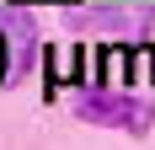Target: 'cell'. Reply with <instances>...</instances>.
I'll use <instances>...</instances> for the list:
<instances>
[{
    "instance_id": "obj_1",
    "label": "cell",
    "mask_w": 155,
    "mask_h": 150,
    "mask_svg": "<svg viewBox=\"0 0 155 150\" xmlns=\"http://www.w3.org/2000/svg\"><path fill=\"white\" fill-rule=\"evenodd\" d=\"M80 118L144 134V129H150V102H134V97H80Z\"/></svg>"
},
{
    "instance_id": "obj_2",
    "label": "cell",
    "mask_w": 155,
    "mask_h": 150,
    "mask_svg": "<svg viewBox=\"0 0 155 150\" xmlns=\"http://www.w3.org/2000/svg\"><path fill=\"white\" fill-rule=\"evenodd\" d=\"M0 75H5V38H0Z\"/></svg>"
}]
</instances>
